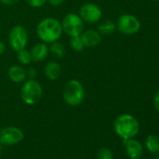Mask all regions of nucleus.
I'll return each instance as SVG.
<instances>
[{
  "label": "nucleus",
  "instance_id": "1",
  "mask_svg": "<svg viewBox=\"0 0 159 159\" xmlns=\"http://www.w3.org/2000/svg\"><path fill=\"white\" fill-rule=\"evenodd\" d=\"M37 35L39 39L47 44L59 40L63 34L61 22L52 17L42 19L37 25Z\"/></svg>",
  "mask_w": 159,
  "mask_h": 159
},
{
  "label": "nucleus",
  "instance_id": "2",
  "mask_svg": "<svg viewBox=\"0 0 159 159\" xmlns=\"http://www.w3.org/2000/svg\"><path fill=\"white\" fill-rule=\"evenodd\" d=\"M113 128L120 138L123 139H129L136 137L139 133V124L133 115L124 113L114 120Z\"/></svg>",
  "mask_w": 159,
  "mask_h": 159
},
{
  "label": "nucleus",
  "instance_id": "3",
  "mask_svg": "<svg viewBox=\"0 0 159 159\" xmlns=\"http://www.w3.org/2000/svg\"><path fill=\"white\" fill-rule=\"evenodd\" d=\"M84 98L85 91L81 82L75 79L66 82L63 89V98L67 105L71 107L79 106L84 100Z\"/></svg>",
  "mask_w": 159,
  "mask_h": 159
},
{
  "label": "nucleus",
  "instance_id": "4",
  "mask_svg": "<svg viewBox=\"0 0 159 159\" xmlns=\"http://www.w3.org/2000/svg\"><path fill=\"white\" fill-rule=\"evenodd\" d=\"M42 86L36 80H27L21 87L20 95L22 100L27 105L37 104L42 98Z\"/></svg>",
  "mask_w": 159,
  "mask_h": 159
},
{
  "label": "nucleus",
  "instance_id": "5",
  "mask_svg": "<svg viewBox=\"0 0 159 159\" xmlns=\"http://www.w3.org/2000/svg\"><path fill=\"white\" fill-rule=\"evenodd\" d=\"M63 32L69 38L80 36L84 30V22L77 13H67L61 22Z\"/></svg>",
  "mask_w": 159,
  "mask_h": 159
},
{
  "label": "nucleus",
  "instance_id": "6",
  "mask_svg": "<svg viewBox=\"0 0 159 159\" xmlns=\"http://www.w3.org/2000/svg\"><path fill=\"white\" fill-rule=\"evenodd\" d=\"M9 44L14 52L26 49L28 44V33L23 25H14L9 33Z\"/></svg>",
  "mask_w": 159,
  "mask_h": 159
},
{
  "label": "nucleus",
  "instance_id": "7",
  "mask_svg": "<svg viewBox=\"0 0 159 159\" xmlns=\"http://www.w3.org/2000/svg\"><path fill=\"white\" fill-rule=\"evenodd\" d=\"M118 31L125 35H134L140 29L139 20L132 14H123L116 23Z\"/></svg>",
  "mask_w": 159,
  "mask_h": 159
},
{
  "label": "nucleus",
  "instance_id": "8",
  "mask_svg": "<svg viewBox=\"0 0 159 159\" xmlns=\"http://www.w3.org/2000/svg\"><path fill=\"white\" fill-rule=\"evenodd\" d=\"M25 138L22 129L15 126H8L0 130V144L1 145H14L21 142Z\"/></svg>",
  "mask_w": 159,
  "mask_h": 159
},
{
  "label": "nucleus",
  "instance_id": "9",
  "mask_svg": "<svg viewBox=\"0 0 159 159\" xmlns=\"http://www.w3.org/2000/svg\"><path fill=\"white\" fill-rule=\"evenodd\" d=\"M80 17L84 23L95 24L100 21L102 17V11L99 6L94 3H85L79 10Z\"/></svg>",
  "mask_w": 159,
  "mask_h": 159
},
{
  "label": "nucleus",
  "instance_id": "10",
  "mask_svg": "<svg viewBox=\"0 0 159 159\" xmlns=\"http://www.w3.org/2000/svg\"><path fill=\"white\" fill-rule=\"evenodd\" d=\"M80 37H81L85 48H96L101 42V35L98 33V30H84Z\"/></svg>",
  "mask_w": 159,
  "mask_h": 159
},
{
  "label": "nucleus",
  "instance_id": "11",
  "mask_svg": "<svg viewBox=\"0 0 159 159\" xmlns=\"http://www.w3.org/2000/svg\"><path fill=\"white\" fill-rule=\"evenodd\" d=\"M125 144V152L130 159H139L143 154V147L141 143L134 139H124Z\"/></svg>",
  "mask_w": 159,
  "mask_h": 159
},
{
  "label": "nucleus",
  "instance_id": "12",
  "mask_svg": "<svg viewBox=\"0 0 159 159\" xmlns=\"http://www.w3.org/2000/svg\"><path fill=\"white\" fill-rule=\"evenodd\" d=\"M30 52V54H31V57H32V61L34 62H42L44 61L50 52H49V46L47 43H44V42H39V43H36L32 48L31 50L29 51Z\"/></svg>",
  "mask_w": 159,
  "mask_h": 159
},
{
  "label": "nucleus",
  "instance_id": "13",
  "mask_svg": "<svg viewBox=\"0 0 159 159\" xmlns=\"http://www.w3.org/2000/svg\"><path fill=\"white\" fill-rule=\"evenodd\" d=\"M8 76L11 81L15 84H22L26 81V69L20 65H13L8 70Z\"/></svg>",
  "mask_w": 159,
  "mask_h": 159
},
{
  "label": "nucleus",
  "instance_id": "14",
  "mask_svg": "<svg viewBox=\"0 0 159 159\" xmlns=\"http://www.w3.org/2000/svg\"><path fill=\"white\" fill-rule=\"evenodd\" d=\"M44 74L50 81H55L62 74V66L58 62L50 61L44 66Z\"/></svg>",
  "mask_w": 159,
  "mask_h": 159
},
{
  "label": "nucleus",
  "instance_id": "15",
  "mask_svg": "<svg viewBox=\"0 0 159 159\" xmlns=\"http://www.w3.org/2000/svg\"><path fill=\"white\" fill-rule=\"evenodd\" d=\"M145 147L152 153L159 152V137L156 135H149L145 139Z\"/></svg>",
  "mask_w": 159,
  "mask_h": 159
},
{
  "label": "nucleus",
  "instance_id": "16",
  "mask_svg": "<svg viewBox=\"0 0 159 159\" xmlns=\"http://www.w3.org/2000/svg\"><path fill=\"white\" fill-rule=\"evenodd\" d=\"M116 29V24L111 20H106L101 22L98 26V31L100 35H110L112 34Z\"/></svg>",
  "mask_w": 159,
  "mask_h": 159
},
{
  "label": "nucleus",
  "instance_id": "17",
  "mask_svg": "<svg viewBox=\"0 0 159 159\" xmlns=\"http://www.w3.org/2000/svg\"><path fill=\"white\" fill-rule=\"evenodd\" d=\"M49 52L53 56H55L56 58H62L66 54V48H65L64 44H62L61 42H59L57 40V41L52 42V43L50 44V46H49Z\"/></svg>",
  "mask_w": 159,
  "mask_h": 159
},
{
  "label": "nucleus",
  "instance_id": "18",
  "mask_svg": "<svg viewBox=\"0 0 159 159\" xmlns=\"http://www.w3.org/2000/svg\"><path fill=\"white\" fill-rule=\"evenodd\" d=\"M17 59L23 66H28L32 62V57L30 54V52L26 49L21 50L17 52Z\"/></svg>",
  "mask_w": 159,
  "mask_h": 159
},
{
  "label": "nucleus",
  "instance_id": "19",
  "mask_svg": "<svg viewBox=\"0 0 159 159\" xmlns=\"http://www.w3.org/2000/svg\"><path fill=\"white\" fill-rule=\"evenodd\" d=\"M69 46L74 52H82L85 48L80 36L71 37L70 40H69Z\"/></svg>",
  "mask_w": 159,
  "mask_h": 159
},
{
  "label": "nucleus",
  "instance_id": "20",
  "mask_svg": "<svg viewBox=\"0 0 159 159\" xmlns=\"http://www.w3.org/2000/svg\"><path fill=\"white\" fill-rule=\"evenodd\" d=\"M97 159H113V154L110 149L101 148L97 153Z\"/></svg>",
  "mask_w": 159,
  "mask_h": 159
},
{
  "label": "nucleus",
  "instance_id": "21",
  "mask_svg": "<svg viewBox=\"0 0 159 159\" xmlns=\"http://www.w3.org/2000/svg\"><path fill=\"white\" fill-rule=\"evenodd\" d=\"M32 8H41L47 3V0H25Z\"/></svg>",
  "mask_w": 159,
  "mask_h": 159
},
{
  "label": "nucleus",
  "instance_id": "22",
  "mask_svg": "<svg viewBox=\"0 0 159 159\" xmlns=\"http://www.w3.org/2000/svg\"><path fill=\"white\" fill-rule=\"evenodd\" d=\"M26 74H27V77L31 80H36V77H37V69L35 67H29L27 70H26Z\"/></svg>",
  "mask_w": 159,
  "mask_h": 159
},
{
  "label": "nucleus",
  "instance_id": "23",
  "mask_svg": "<svg viewBox=\"0 0 159 159\" xmlns=\"http://www.w3.org/2000/svg\"><path fill=\"white\" fill-rule=\"evenodd\" d=\"M65 0H47V3L52 7H58L64 3Z\"/></svg>",
  "mask_w": 159,
  "mask_h": 159
},
{
  "label": "nucleus",
  "instance_id": "24",
  "mask_svg": "<svg viewBox=\"0 0 159 159\" xmlns=\"http://www.w3.org/2000/svg\"><path fill=\"white\" fill-rule=\"evenodd\" d=\"M153 107L154 109L159 111V91L154 95V98H153Z\"/></svg>",
  "mask_w": 159,
  "mask_h": 159
},
{
  "label": "nucleus",
  "instance_id": "25",
  "mask_svg": "<svg viewBox=\"0 0 159 159\" xmlns=\"http://www.w3.org/2000/svg\"><path fill=\"white\" fill-rule=\"evenodd\" d=\"M19 1L20 0H0V2L1 3H3L4 5H9V6L14 5V4L18 3Z\"/></svg>",
  "mask_w": 159,
  "mask_h": 159
},
{
  "label": "nucleus",
  "instance_id": "26",
  "mask_svg": "<svg viewBox=\"0 0 159 159\" xmlns=\"http://www.w3.org/2000/svg\"><path fill=\"white\" fill-rule=\"evenodd\" d=\"M5 50H6V46H5V44H4L2 41H0V56H1V55L4 53Z\"/></svg>",
  "mask_w": 159,
  "mask_h": 159
},
{
  "label": "nucleus",
  "instance_id": "27",
  "mask_svg": "<svg viewBox=\"0 0 159 159\" xmlns=\"http://www.w3.org/2000/svg\"><path fill=\"white\" fill-rule=\"evenodd\" d=\"M1 153H2V146L0 145V155H1Z\"/></svg>",
  "mask_w": 159,
  "mask_h": 159
},
{
  "label": "nucleus",
  "instance_id": "28",
  "mask_svg": "<svg viewBox=\"0 0 159 159\" xmlns=\"http://www.w3.org/2000/svg\"><path fill=\"white\" fill-rule=\"evenodd\" d=\"M154 159H159V155H157V156H156V157H155Z\"/></svg>",
  "mask_w": 159,
  "mask_h": 159
},
{
  "label": "nucleus",
  "instance_id": "29",
  "mask_svg": "<svg viewBox=\"0 0 159 159\" xmlns=\"http://www.w3.org/2000/svg\"><path fill=\"white\" fill-rule=\"evenodd\" d=\"M153 1H159V0H153Z\"/></svg>",
  "mask_w": 159,
  "mask_h": 159
}]
</instances>
